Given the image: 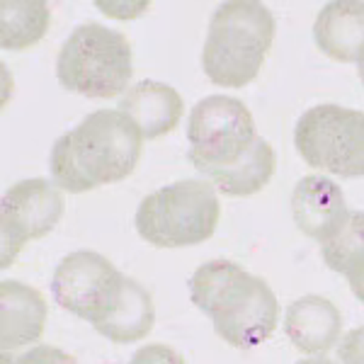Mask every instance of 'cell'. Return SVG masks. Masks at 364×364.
<instances>
[{"instance_id":"1","label":"cell","mask_w":364,"mask_h":364,"mask_svg":"<svg viewBox=\"0 0 364 364\" xmlns=\"http://www.w3.org/2000/svg\"><path fill=\"white\" fill-rule=\"evenodd\" d=\"M190 163L228 197L265 190L277 170L272 146L257 134L245 102L209 95L192 107L187 122Z\"/></svg>"},{"instance_id":"2","label":"cell","mask_w":364,"mask_h":364,"mask_svg":"<svg viewBox=\"0 0 364 364\" xmlns=\"http://www.w3.org/2000/svg\"><path fill=\"white\" fill-rule=\"evenodd\" d=\"M144 134L119 109H97L54 144L51 178L70 195L122 182L134 173Z\"/></svg>"},{"instance_id":"3","label":"cell","mask_w":364,"mask_h":364,"mask_svg":"<svg viewBox=\"0 0 364 364\" xmlns=\"http://www.w3.org/2000/svg\"><path fill=\"white\" fill-rule=\"evenodd\" d=\"M190 296L214 323L221 340L250 350L272 338L279 321V304L262 277L245 272L228 260H211L197 267L190 279Z\"/></svg>"},{"instance_id":"4","label":"cell","mask_w":364,"mask_h":364,"mask_svg":"<svg viewBox=\"0 0 364 364\" xmlns=\"http://www.w3.org/2000/svg\"><path fill=\"white\" fill-rule=\"evenodd\" d=\"M272 13L257 0H231L216 8L202 51V68L214 85L245 87L257 78L274 42Z\"/></svg>"},{"instance_id":"5","label":"cell","mask_w":364,"mask_h":364,"mask_svg":"<svg viewBox=\"0 0 364 364\" xmlns=\"http://www.w3.org/2000/svg\"><path fill=\"white\" fill-rule=\"evenodd\" d=\"M221 204L211 182L180 180L141 199L134 226L156 248H190L214 236Z\"/></svg>"},{"instance_id":"6","label":"cell","mask_w":364,"mask_h":364,"mask_svg":"<svg viewBox=\"0 0 364 364\" xmlns=\"http://www.w3.org/2000/svg\"><path fill=\"white\" fill-rule=\"evenodd\" d=\"M132 73V44L122 32L97 22L75 27L56 58L58 83L92 100H109L127 92Z\"/></svg>"},{"instance_id":"7","label":"cell","mask_w":364,"mask_h":364,"mask_svg":"<svg viewBox=\"0 0 364 364\" xmlns=\"http://www.w3.org/2000/svg\"><path fill=\"white\" fill-rule=\"evenodd\" d=\"M294 146L311 168L340 178H364V112L316 105L299 117Z\"/></svg>"},{"instance_id":"8","label":"cell","mask_w":364,"mask_h":364,"mask_svg":"<svg viewBox=\"0 0 364 364\" xmlns=\"http://www.w3.org/2000/svg\"><path fill=\"white\" fill-rule=\"evenodd\" d=\"M66 202L61 187L44 178L20 180L3 195L0 228H3V257L0 265L10 267L29 240L44 238L61 221Z\"/></svg>"},{"instance_id":"9","label":"cell","mask_w":364,"mask_h":364,"mask_svg":"<svg viewBox=\"0 0 364 364\" xmlns=\"http://www.w3.org/2000/svg\"><path fill=\"white\" fill-rule=\"evenodd\" d=\"M124 274L105 255L92 250H75L58 262L51 291L61 309L87 323H97L109 309Z\"/></svg>"},{"instance_id":"10","label":"cell","mask_w":364,"mask_h":364,"mask_svg":"<svg viewBox=\"0 0 364 364\" xmlns=\"http://www.w3.org/2000/svg\"><path fill=\"white\" fill-rule=\"evenodd\" d=\"M291 214L299 231L323 245L340 231L350 211L336 180L326 175H306L291 192Z\"/></svg>"},{"instance_id":"11","label":"cell","mask_w":364,"mask_h":364,"mask_svg":"<svg viewBox=\"0 0 364 364\" xmlns=\"http://www.w3.org/2000/svg\"><path fill=\"white\" fill-rule=\"evenodd\" d=\"M46 306L42 291L17 279L0 284V345L3 364H10V355L27 345H34L44 333Z\"/></svg>"},{"instance_id":"12","label":"cell","mask_w":364,"mask_h":364,"mask_svg":"<svg viewBox=\"0 0 364 364\" xmlns=\"http://www.w3.org/2000/svg\"><path fill=\"white\" fill-rule=\"evenodd\" d=\"M284 333L299 352L321 355L336 348L343 333V316L326 296H301L287 309Z\"/></svg>"},{"instance_id":"13","label":"cell","mask_w":364,"mask_h":364,"mask_svg":"<svg viewBox=\"0 0 364 364\" xmlns=\"http://www.w3.org/2000/svg\"><path fill=\"white\" fill-rule=\"evenodd\" d=\"M316 46L340 63H357L364 56V3L336 0L321 8L314 22Z\"/></svg>"},{"instance_id":"14","label":"cell","mask_w":364,"mask_h":364,"mask_svg":"<svg viewBox=\"0 0 364 364\" xmlns=\"http://www.w3.org/2000/svg\"><path fill=\"white\" fill-rule=\"evenodd\" d=\"M117 109L139 127L144 139H161L178 127L185 102L175 87L158 80H141L122 95Z\"/></svg>"},{"instance_id":"15","label":"cell","mask_w":364,"mask_h":364,"mask_svg":"<svg viewBox=\"0 0 364 364\" xmlns=\"http://www.w3.org/2000/svg\"><path fill=\"white\" fill-rule=\"evenodd\" d=\"M154 323L156 306L151 291L141 282L124 274L119 291L112 299L109 309L92 326H95L100 336H105L117 345H132L149 336L154 331Z\"/></svg>"},{"instance_id":"16","label":"cell","mask_w":364,"mask_h":364,"mask_svg":"<svg viewBox=\"0 0 364 364\" xmlns=\"http://www.w3.org/2000/svg\"><path fill=\"white\" fill-rule=\"evenodd\" d=\"M321 255L333 272L348 277L352 294L364 304V211H350L340 231L321 245Z\"/></svg>"},{"instance_id":"17","label":"cell","mask_w":364,"mask_h":364,"mask_svg":"<svg viewBox=\"0 0 364 364\" xmlns=\"http://www.w3.org/2000/svg\"><path fill=\"white\" fill-rule=\"evenodd\" d=\"M0 15V44L8 51H25L39 44L51 22V10L42 0H5Z\"/></svg>"},{"instance_id":"18","label":"cell","mask_w":364,"mask_h":364,"mask_svg":"<svg viewBox=\"0 0 364 364\" xmlns=\"http://www.w3.org/2000/svg\"><path fill=\"white\" fill-rule=\"evenodd\" d=\"M10 364H78L68 352L54 348V345H34L32 350L22 352Z\"/></svg>"},{"instance_id":"19","label":"cell","mask_w":364,"mask_h":364,"mask_svg":"<svg viewBox=\"0 0 364 364\" xmlns=\"http://www.w3.org/2000/svg\"><path fill=\"white\" fill-rule=\"evenodd\" d=\"M129 364H185V357L178 350H173L170 345H144L141 350L134 352Z\"/></svg>"},{"instance_id":"20","label":"cell","mask_w":364,"mask_h":364,"mask_svg":"<svg viewBox=\"0 0 364 364\" xmlns=\"http://www.w3.org/2000/svg\"><path fill=\"white\" fill-rule=\"evenodd\" d=\"M338 357L343 364H364V326L350 331L340 340Z\"/></svg>"},{"instance_id":"21","label":"cell","mask_w":364,"mask_h":364,"mask_svg":"<svg viewBox=\"0 0 364 364\" xmlns=\"http://www.w3.org/2000/svg\"><path fill=\"white\" fill-rule=\"evenodd\" d=\"M296 364H338V362L328 360V357H314V360H299Z\"/></svg>"},{"instance_id":"22","label":"cell","mask_w":364,"mask_h":364,"mask_svg":"<svg viewBox=\"0 0 364 364\" xmlns=\"http://www.w3.org/2000/svg\"><path fill=\"white\" fill-rule=\"evenodd\" d=\"M357 63H360V78H362V85H364V56Z\"/></svg>"}]
</instances>
